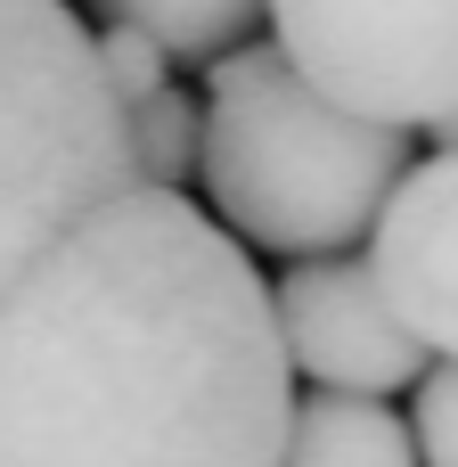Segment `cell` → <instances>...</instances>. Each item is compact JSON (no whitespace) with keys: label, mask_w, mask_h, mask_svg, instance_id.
<instances>
[{"label":"cell","mask_w":458,"mask_h":467,"mask_svg":"<svg viewBox=\"0 0 458 467\" xmlns=\"http://www.w3.org/2000/svg\"><path fill=\"white\" fill-rule=\"evenodd\" d=\"M287 378L246 238L139 181L0 312V467H287Z\"/></svg>","instance_id":"1"},{"label":"cell","mask_w":458,"mask_h":467,"mask_svg":"<svg viewBox=\"0 0 458 467\" xmlns=\"http://www.w3.org/2000/svg\"><path fill=\"white\" fill-rule=\"evenodd\" d=\"M410 181V140L336 107L279 41L205 66V197L262 254H344Z\"/></svg>","instance_id":"2"},{"label":"cell","mask_w":458,"mask_h":467,"mask_svg":"<svg viewBox=\"0 0 458 467\" xmlns=\"http://www.w3.org/2000/svg\"><path fill=\"white\" fill-rule=\"evenodd\" d=\"M139 181L148 164L98 66V33L66 0H0V312Z\"/></svg>","instance_id":"3"},{"label":"cell","mask_w":458,"mask_h":467,"mask_svg":"<svg viewBox=\"0 0 458 467\" xmlns=\"http://www.w3.org/2000/svg\"><path fill=\"white\" fill-rule=\"evenodd\" d=\"M270 41L369 123L458 115V0H270Z\"/></svg>","instance_id":"4"},{"label":"cell","mask_w":458,"mask_h":467,"mask_svg":"<svg viewBox=\"0 0 458 467\" xmlns=\"http://www.w3.org/2000/svg\"><path fill=\"white\" fill-rule=\"evenodd\" d=\"M279 328H287V361L320 394H377L385 402L402 386H426V345L393 312L377 263L311 254V263L279 271Z\"/></svg>","instance_id":"5"},{"label":"cell","mask_w":458,"mask_h":467,"mask_svg":"<svg viewBox=\"0 0 458 467\" xmlns=\"http://www.w3.org/2000/svg\"><path fill=\"white\" fill-rule=\"evenodd\" d=\"M369 263L426 353L458 361V156L410 164L393 205L369 230Z\"/></svg>","instance_id":"6"},{"label":"cell","mask_w":458,"mask_h":467,"mask_svg":"<svg viewBox=\"0 0 458 467\" xmlns=\"http://www.w3.org/2000/svg\"><path fill=\"white\" fill-rule=\"evenodd\" d=\"M287 467H426V460H418V427H402L393 402L311 394V402H295Z\"/></svg>","instance_id":"7"},{"label":"cell","mask_w":458,"mask_h":467,"mask_svg":"<svg viewBox=\"0 0 458 467\" xmlns=\"http://www.w3.org/2000/svg\"><path fill=\"white\" fill-rule=\"evenodd\" d=\"M90 8L107 25H139L148 41H164L172 66H221L270 16V0H90Z\"/></svg>","instance_id":"8"},{"label":"cell","mask_w":458,"mask_h":467,"mask_svg":"<svg viewBox=\"0 0 458 467\" xmlns=\"http://www.w3.org/2000/svg\"><path fill=\"white\" fill-rule=\"evenodd\" d=\"M131 140H139V164L156 189H188V172H205V107L180 82L131 107Z\"/></svg>","instance_id":"9"},{"label":"cell","mask_w":458,"mask_h":467,"mask_svg":"<svg viewBox=\"0 0 458 467\" xmlns=\"http://www.w3.org/2000/svg\"><path fill=\"white\" fill-rule=\"evenodd\" d=\"M98 66H107V82H115V99H123V107H139V99L172 90V49H164V41H148L139 25H98Z\"/></svg>","instance_id":"10"},{"label":"cell","mask_w":458,"mask_h":467,"mask_svg":"<svg viewBox=\"0 0 458 467\" xmlns=\"http://www.w3.org/2000/svg\"><path fill=\"white\" fill-rule=\"evenodd\" d=\"M410 427H418V460H426V467H458V361L426 369Z\"/></svg>","instance_id":"11"},{"label":"cell","mask_w":458,"mask_h":467,"mask_svg":"<svg viewBox=\"0 0 458 467\" xmlns=\"http://www.w3.org/2000/svg\"><path fill=\"white\" fill-rule=\"evenodd\" d=\"M434 148H443V156H458V115H443V123H434Z\"/></svg>","instance_id":"12"}]
</instances>
